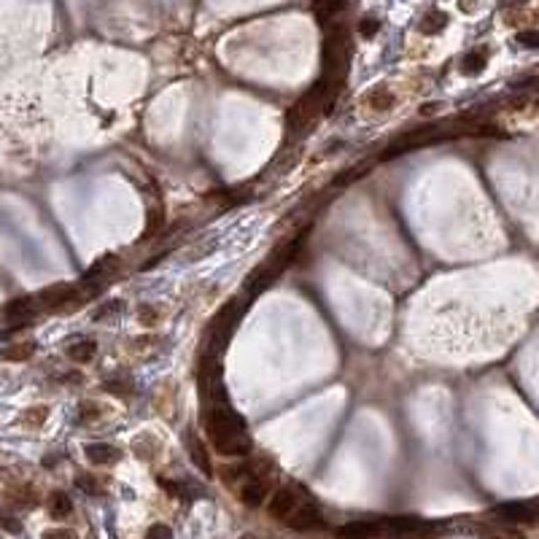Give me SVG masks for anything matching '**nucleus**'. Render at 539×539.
Returning a JSON list of instances; mask_svg holds the SVG:
<instances>
[{"label": "nucleus", "mask_w": 539, "mask_h": 539, "mask_svg": "<svg viewBox=\"0 0 539 539\" xmlns=\"http://www.w3.org/2000/svg\"><path fill=\"white\" fill-rule=\"evenodd\" d=\"M208 402H210V412L205 418V429H208V437H210L213 447L224 456L251 453V437L245 431V421L232 410L222 383L208 391Z\"/></svg>", "instance_id": "nucleus-1"}, {"label": "nucleus", "mask_w": 539, "mask_h": 539, "mask_svg": "<svg viewBox=\"0 0 539 539\" xmlns=\"http://www.w3.org/2000/svg\"><path fill=\"white\" fill-rule=\"evenodd\" d=\"M238 318H240V305H238V302L224 305L222 310L216 313L213 324H210V345H213V351H219L222 345H227V340L232 335Z\"/></svg>", "instance_id": "nucleus-2"}, {"label": "nucleus", "mask_w": 539, "mask_h": 539, "mask_svg": "<svg viewBox=\"0 0 539 539\" xmlns=\"http://www.w3.org/2000/svg\"><path fill=\"white\" fill-rule=\"evenodd\" d=\"M73 302H81V299H78V286H71V283H57V286H49L38 294V305L49 308V310L68 308Z\"/></svg>", "instance_id": "nucleus-3"}, {"label": "nucleus", "mask_w": 539, "mask_h": 539, "mask_svg": "<svg viewBox=\"0 0 539 539\" xmlns=\"http://www.w3.org/2000/svg\"><path fill=\"white\" fill-rule=\"evenodd\" d=\"M286 521H289V526H292L294 531H310V529H316V526H324V518H321L318 507H313V504H305V507L294 510Z\"/></svg>", "instance_id": "nucleus-4"}, {"label": "nucleus", "mask_w": 539, "mask_h": 539, "mask_svg": "<svg viewBox=\"0 0 539 539\" xmlns=\"http://www.w3.org/2000/svg\"><path fill=\"white\" fill-rule=\"evenodd\" d=\"M84 453H87V459L97 466H108V464H116L119 459H122V450L111 443H89V445L84 447Z\"/></svg>", "instance_id": "nucleus-5"}, {"label": "nucleus", "mask_w": 539, "mask_h": 539, "mask_svg": "<svg viewBox=\"0 0 539 539\" xmlns=\"http://www.w3.org/2000/svg\"><path fill=\"white\" fill-rule=\"evenodd\" d=\"M340 539H375L380 537V523L378 521H356L343 529H337Z\"/></svg>", "instance_id": "nucleus-6"}, {"label": "nucleus", "mask_w": 539, "mask_h": 539, "mask_svg": "<svg viewBox=\"0 0 539 539\" xmlns=\"http://www.w3.org/2000/svg\"><path fill=\"white\" fill-rule=\"evenodd\" d=\"M270 515L273 518H289L294 510H297V496L292 494V491H286V488H280L273 494V499H270Z\"/></svg>", "instance_id": "nucleus-7"}, {"label": "nucleus", "mask_w": 539, "mask_h": 539, "mask_svg": "<svg viewBox=\"0 0 539 539\" xmlns=\"http://www.w3.org/2000/svg\"><path fill=\"white\" fill-rule=\"evenodd\" d=\"M364 106L375 113H386L396 106V97L389 92V87H375V89L364 94Z\"/></svg>", "instance_id": "nucleus-8"}, {"label": "nucleus", "mask_w": 539, "mask_h": 539, "mask_svg": "<svg viewBox=\"0 0 539 539\" xmlns=\"http://www.w3.org/2000/svg\"><path fill=\"white\" fill-rule=\"evenodd\" d=\"M36 308L38 297H17L6 305V318L8 321H24V318H30L36 313Z\"/></svg>", "instance_id": "nucleus-9"}, {"label": "nucleus", "mask_w": 539, "mask_h": 539, "mask_svg": "<svg viewBox=\"0 0 539 539\" xmlns=\"http://www.w3.org/2000/svg\"><path fill=\"white\" fill-rule=\"evenodd\" d=\"M189 453H192V461L194 466L203 472V475H213V466H210V459H208V445H205L200 437H189Z\"/></svg>", "instance_id": "nucleus-10"}, {"label": "nucleus", "mask_w": 539, "mask_h": 539, "mask_svg": "<svg viewBox=\"0 0 539 539\" xmlns=\"http://www.w3.org/2000/svg\"><path fill=\"white\" fill-rule=\"evenodd\" d=\"M65 354H68V359L76 361V364H89L94 359V354H97V343H94V340H78L73 345H68Z\"/></svg>", "instance_id": "nucleus-11"}, {"label": "nucleus", "mask_w": 539, "mask_h": 539, "mask_svg": "<svg viewBox=\"0 0 539 539\" xmlns=\"http://www.w3.org/2000/svg\"><path fill=\"white\" fill-rule=\"evenodd\" d=\"M345 3L348 0H313V14L318 17V22H329L332 17L345 11Z\"/></svg>", "instance_id": "nucleus-12"}, {"label": "nucleus", "mask_w": 539, "mask_h": 539, "mask_svg": "<svg viewBox=\"0 0 539 539\" xmlns=\"http://www.w3.org/2000/svg\"><path fill=\"white\" fill-rule=\"evenodd\" d=\"M264 496H267V488L261 480H248V483L240 488V499L243 504H248V507H259L264 502Z\"/></svg>", "instance_id": "nucleus-13"}, {"label": "nucleus", "mask_w": 539, "mask_h": 539, "mask_svg": "<svg viewBox=\"0 0 539 539\" xmlns=\"http://www.w3.org/2000/svg\"><path fill=\"white\" fill-rule=\"evenodd\" d=\"M165 208H149L146 210V229H143V238L151 240V238H157L162 229H165Z\"/></svg>", "instance_id": "nucleus-14"}, {"label": "nucleus", "mask_w": 539, "mask_h": 539, "mask_svg": "<svg viewBox=\"0 0 539 539\" xmlns=\"http://www.w3.org/2000/svg\"><path fill=\"white\" fill-rule=\"evenodd\" d=\"M33 356H36V343H14L0 351V359H6V361H27Z\"/></svg>", "instance_id": "nucleus-15"}, {"label": "nucleus", "mask_w": 539, "mask_h": 539, "mask_svg": "<svg viewBox=\"0 0 539 539\" xmlns=\"http://www.w3.org/2000/svg\"><path fill=\"white\" fill-rule=\"evenodd\" d=\"M445 24H447V14H443V11H429V14H424V19H421L418 30H421L424 36H437L440 30H445Z\"/></svg>", "instance_id": "nucleus-16"}, {"label": "nucleus", "mask_w": 539, "mask_h": 539, "mask_svg": "<svg viewBox=\"0 0 539 539\" xmlns=\"http://www.w3.org/2000/svg\"><path fill=\"white\" fill-rule=\"evenodd\" d=\"M49 512H52L55 518H68V515L73 512V502H71V496H68V494H62V491H55V494H52V499H49Z\"/></svg>", "instance_id": "nucleus-17"}, {"label": "nucleus", "mask_w": 539, "mask_h": 539, "mask_svg": "<svg viewBox=\"0 0 539 539\" xmlns=\"http://www.w3.org/2000/svg\"><path fill=\"white\" fill-rule=\"evenodd\" d=\"M485 62H488V52H485V49H475V52H469V55L461 59V71L469 76H475L483 71Z\"/></svg>", "instance_id": "nucleus-18"}, {"label": "nucleus", "mask_w": 539, "mask_h": 539, "mask_svg": "<svg viewBox=\"0 0 539 539\" xmlns=\"http://www.w3.org/2000/svg\"><path fill=\"white\" fill-rule=\"evenodd\" d=\"M46 418H49V408H30L22 415V421H24L27 426H41Z\"/></svg>", "instance_id": "nucleus-19"}, {"label": "nucleus", "mask_w": 539, "mask_h": 539, "mask_svg": "<svg viewBox=\"0 0 539 539\" xmlns=\"http://www.w3.org/2000/svg\"><path fill=\"white\" fill-rule=\"evenodd\" d=\"M124 305H122V299H111V302H106V305H100L97 310H94V321H106V318H111L113 313H119Z\"/></svg>", "instance_id": "nucleus-20"}, {"label": "nucleus", "mask_w": 539, "mask_h": 539, "mask_svg": "<svg viewBox=\"0 0 539 539\" xmlns=\"http://www.w3.org/2000/svg\"><path fill=\"white\" fill-rule=\"evenodd\" d=\"M380 30V19H375V17H364L361 22H359V33L364 38H372L375 33Z\"/></svg>", "instance_id": "nucleus-21"}, {"label": "nucleus", "mask_w": 539, "mask_h": 539, "mask_svg": "<svg viewBox=\"0 0 539 539\" xmlns=\"http://www.w3.org/2000/svg\"><path fill=\"white\" fill-rule=\"evenodd\" d=\"M146 539H173V529L165 526V523H154L146 531Z\"/></svg>", "instance_id": "nucleus-22"}, {"label": "nucleus", "mask_w": 539, "mask_h": 539, "mask_svg": "<svg viewBox=\"0 0 539 539\" xmlns=\"http://www.w3.org/2000/svg\"><path fill=\"white\" fill-rule=\"evenodd\" d=\"M97 415H100V408L92 405V402H84L81 410H78V421H81V424H89V421H94Z\"/></svg>", "instance_id": "nucleus-23"}, {"label": "nucleus", "mask_w": 539, "mask_h": 539, "mask_svg": "<svg viewBox=\"0 0 539 539\" xmlns=\"http://www.w3.org/2000/svg\"><path fill=\"white\" fill-rule=\"evenodd\" d=\"M76 485H78L81 491H87L89 496H94V494H100V488H97V483H94V477H92V475H78V477H76Z\"/></svg>", "instance_id": "nucleus-24"}, {"label": "nucleus", "mask_w": 539, "mask_h": 539, "mask_svg": "<svg viewBox=\"0 0 539 539\" xmlns=\"http://www.w3.org/2000/svg\"><path fill=\"white\" fill-rule=\"evenodd\" d=\"M159 321V316H157V308H151V305H143L141 308V324H157Z\"/></svg>", "instance_id": "nucleus-25"}, {"label": "nucleus", "mask_w": 539, "mask_h": 539, "mask_svg": "<svg viewBox=\"0 0 539 539\" xmlns=\"http://www.w3.org/2000/svg\"><path fill=\"white\" fill-rule=\"evenodd\" d=\"M0 526H3L6 531H11V534H19V531H22V523L8 518V515H3V512H0Z\"/></svg>", "instance_id": "nucleus-26"}, {"label": "nucleus", "mask_w": 539, "mask_h": 539, "mask_svg": "<svg viewBox=\"0 0 539 539\" xmlns=\"http://www.w3.org/2000/svg\"><path fill=\"white\" fill-rule=\"evenodd\" d=\"M518 43H521V46H539V33H534V30H526V33L518 36Z\"/></svg>", "instance_id": "nucleus-27"}, {"label": "nucleus", "mask_w": 539, "mask_h": 539, "mask_svg": "<svg viewBox=\"0 0 539 539\" xmlns=\"http://www.w3.org/2000/svg\"><path fill=\"white\" fill-rule=\"evenodd\" d=\"M43 539H78L73 531H68V529H55V531H46Z\"/></svg>", "instance_id": "nucleus-28"}, {"label": "nucleus", "mask_w": 539, "mask_h": 539, "mask_svg": "<svg viewBox=\"0 0 539 539\" xmlns=\"http://www.w3.org/2000/svg\"><path fill=\"white\" fill-rule=\"evenodd\" d=\"M504 3H526V0H504Z\"/></svg>", "instance_id": "nucleus-29"}, {"label": "nucleus", "mask_w": 539, "mask_h": 539, "mask_svg": "<svg viewBox=\"0 0 539 539\" xmlns=\"http://www.w3.org/2000/svg\"><path fill=\"white\" fill-rule=\"evenodd\" d=\"M491 539H507V537H491Z\"/></svg>", "instance_id": "nucleus-30"}]
</instances>
